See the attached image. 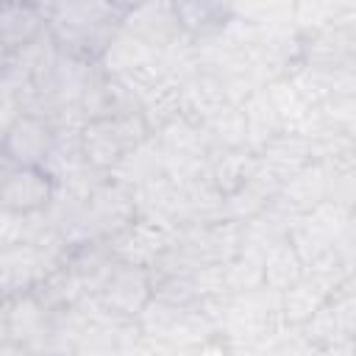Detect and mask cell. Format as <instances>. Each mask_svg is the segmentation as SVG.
<instances>
[{
  "label": "cell",
  "instance_id": "obj_9",
  "mask_svg": "<svg viewBox=\"0 0 356 356\" xmlns=\"http://www.w3.org/2000/svg\"><path fill=\"white\" fill-rule=\"evenodd\" d=\"M8 67H11V50H6V47L0 44V81L6 78V72H8Z\"/></svg>",
  "mask_w": 356,
  "mask_h": 356
},
{
  "label": "cell",
  "instance_id": "obj_8",
  "mask_svg": "<svg viewBox=\"0 0 356 356\" xmlns=\"http://www.w3.org/2000/svg\"><path fill=\"white\" fill-rule=\"evenodd\" d=\"M120 14H125V11H131V8H136V6H142V3H147V0H108Z\"/></svg>",
  "mask_w": 356,
  "mask_h": 356
},
{
  "label": "cell",
  "instance_id": "obj_5",
  "mask_svg": "<svg viewBox=\"0 0 356 356\" xmlns=\"http://www.w3.org/2000/svg\"><path fill=\"white\" fill-rule=\"evenodd\" d=\"M172 19L181 33L206 39L220 33L234 17V0H170Z\"/></svg>",
  "mask_w": 356,
  "mask_h": 356
},
{
  "label": "cell",
  "instance_id": "obj_7",
  "mask_svg": "<svg viewBox=\"0 0 356 356\" xmlns=\"http://www.w3.org/2000/svg\"><path fill=\"white\" fill-rule=\"evenodd\" d=\"M3 342H11L8 339V306H6V300H0V345Z\"/></svg>",
  "mask_w": 356,
  "mask_h": 356
},
{
  "label": "cell",
  "instance_id": "obj_2",
  "mask_svg": "<svg viewBox=\"0 0 356 356\" xmlns=\"http://www.w3.org/2000/svg\"><path fill=\"white\" fill-rule=\"evenodd\" d=\"M156 295V286L145 270V264L120 261L106 267L103 281L97 284V300L114 317H134L142 314Z\"/></svg>",
  "mask_w": 356,
  "mask_h": 356
},
{
  "label": "cell",
  "instance_id": "obj_4",
  "mask_svg": "<svg viewBox=\"0 0 356 356\" xmlns=\"http://www.w3.org/2000/svg\"><path fill=\"white\" fill-rule=\"evenodd\" d=\"M56 197V175L47 167L17 164V170L0 186V209L31 217L44 211Z\"/></svg>",
  "mask_w": 356,
  "mask_h": 356
},
{
  "label": "cell",
  "instance_id": "obj_1",
  "mask_svg": "<svg viewBox=\"0 0 356 356\" xmlns=\"http://www.w3.org/2000/svg\"><path fill=\"white\" fill-rule=\"evenodd\" d=\"M145 136V122L134 114H100L86 120V125L81 128L78 145H81V156L86 159V164L97 167V170H111L114 164H120L125 159V153L131 147H136Z\"/></svg>",
  "mask_w": 356,
  "mask_h": 356
},
{
  "label": "cell",
  "instance_id": "obj_6",
  "mask_svg": "<svg viewBox=\"0 0 356 356\" xmlns=\"http://www.w3.org/2000/svg\"><path fill=\"white\" fill-rule=\"evenodd\" d=\"M14 170H17V161H14V159H11V153L0 145V186L6 184V178H8Z\"/></svg>",
  "mask_w": 356,
  "mask_h": 356
},
{
  "label": "cell",
  "instance_id": "obj_3",
  "mask_svg": "<svg viewBox=\"0 0 356 356\" xmlns=\"http://www.w3.org/2000/svg\"><path fill=\"white\" fill-rule=\"evenodd\" d=\"M0 145L11 153V159L17 164L47 167L56 153L58 134L47 117H42L31 108H22L0 134Z\"/></svg>",
  "mask_w": 356,
  "mask_h": 356
}]
</instances>
